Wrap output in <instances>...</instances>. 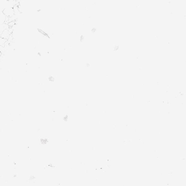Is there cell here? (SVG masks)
Masks as SVG:
<instances>
[{
	"label": "cell",
	"instance_id": "cell-1",
	"mask_svg": "<svg viewBox=\"0 0 186 186\" xmlns=\"http://www.w3.org/2000/svg\"><path fill=\"white\" fill-rule=\"evenodd\" d=\"M3 13L6 15V16L10 18L13 16L14 14V11L13 8L7 6L4 10L3 11Z\"/></svg>",
	"mask_w": 186,
	"mask_h": 186
},
{
	"label": "cell",
	"instance_id": "cell-2",
	"mask_svg": "<svg viewBox=\"0 0 186 186\" xmlns=\"http://www.w3.org/2000/svg\"><path fill=\"white\" fill-rule=\"evenodd\" d=\"M8 17L6 16L3 12H0V25L4 23H8Z\"/></svg>",
	"mask_w": 186,
	"mask_h": 186
},
{
	"label": "cell",
	"instance_id": "cell-3",
	"mask_svg": "<svg viewBox=\"0 0 186 186\" xmlns=\"http://www.w3.org/2000/svg\"><path fill=\"white\" fill-rule=\"evenodd\" d=\"M8 6V0H0V12H3Z\"/></svg>",
	"mask_w": 186,
	"mask_h": 186
},
{
	"label": "cell",
	"instance_id": "cell-4",
	"mask_svg": "<svg viewBox=\"0 0 186 186\" xmlns=\"http://www.w3.org/2000/svg\"><path fill=\"white\" fill-rule=\"evenodd\" d=\"M9 29H6L4 30V31L3 32L2 34H1V37L8 40L11 34Z\"/></svg>",
	"mask_w": 186,
	"mask_h": 186
},
{
	"label": "cell",
	"instance_id": "cell-5",
	"mask_svg": "<svg viewBox=\"0 0 186 186\" xmlns=\"http://www.w3.org/2000/svg\"><path fill=\"white\" fill-rule=\"evenodd\" d=\"M10 28V27L9 26L8 24L4 23L1 24L0 25V37H1V34H2L4 30L6 29H9Z\"/></svg>",
	"mask_w": 186,
	"mask_h": 186
},
{
	"label": "cell",
	"instance_id": "cell-6",
	"mask_svg": "<svg viewBox=\"0 0 186 186\" xmlns=\"http://www.w3.org/2000/svg\"><path fill=\"white\" fill-rule=\"evenodd\" d=\"M16 0H8V6H7L13 8L16 5Z\"/></svg>",
	"mask_w": 186,
	"mask_h": 186
},
{
	"label": "cell",
	"instance_id": "cell-7",
	"mask_svg": "<svg viewBox=\"0 0 186 186\" xmlns=\"http://www.w3.org/2000/svg\"><path fill=\"white\" fill-rule=\"evenodd\" d=\"M8 40L7 39L3 38L0 37V46H5V45Z\"/></svg>",
	"mask_w": 186,
	"mask_h": 186
},
{
	"label": "cell",
	"instance_id": "cell-8",
	"mask_svg": "<svg viewBox=\"0 0 186 186\" xmlns=\"http://www.w3.org/2000/svg\"><path fill=\"white\" fill-rule=\"evenodd\" d=\"M13 11H14V13L15 15L17 16V17L19 16V15L20 14V12L18 8V7L16 5L14 7H13Z\"/></svg>",
	"mask_w": 186,
	"mask_h": 186
},
{
	"label": "cell",
	"instance_id": "cell-9",
	"mask_svg": "<svg viewBox=\"0 0 186 186\" xmlns=\"http://www.w3.org/2000/svg\"><path fill=\"white\" fill-rule=\"evenodd\" d=\"M48 80L51 82H53L54 81V78L53 76H50L48 78Z\"/></svg>",
	"mask_w": 186,
	"mask_h": 186
}]
</instances>
